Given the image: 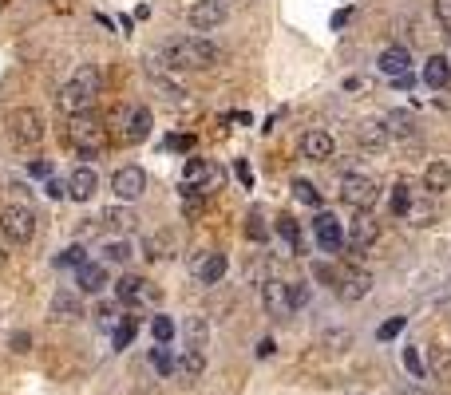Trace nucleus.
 Returning a JSON list of instances; mask_svg holds the SVG:
<instances>
[{
    "mask_svg": "<svg viewBox=\"0 0 451 395\" xmlns=\"http://www.w3.org/2000/svg\"><path fill=\"white\" fill-rule=\"evenodd\" d=\"M166 60L178 71H206V67L218 63V47L210 40H198V36H182V40H175L166 47Z\"/></svg>",
    "mask_w": 451,
    "mask_h": 395,
    "instance_id": "f257e3e1",
    "label": "nucleus"
},
{
    "mask_svg": "<svg viewBox=\"0 0 451 395\" xmlns=\"http://www.w3.org/2000/svg\"><path fill=\"white\" fill-rule=\"evenodd\" d=\"M67 142L80 150V158L103 155V150H107V126H103V119H96L91 111H87V115H72V119H67Z\"/></svg>",
    "mask_w": 451,
    "mask_h": 395,
    "instance_id": "f03ea898",
    "label": "nucleus"
},
{
    "mask_svg": "<svg viewBox=\"0 0 451 395\" xmlns=\"http://www.w3.org/2000/svg\"><path fill=\"white\" fill-rule=\"evenodd\" d=\"M0 234L8 237L12 245H28V241L36 237V214L24 202L4 205V214H0Z\"/></svg>",
    "mask_w": 451,
    "mask_h": 395,
    "instance_id": "7ed1b4c3",
    "label": "nucleus"
},
{
    "mask_svg": "<svg viewBox=\"0 0 451 395\" xmlns=\"http://www.w3.org/2000/svg\"><path fill=\"white\" fill-rule=\"evenodd\" d=\"M380 198V186H376V178L368 174H344L340 178V202L353 205V210H372Z\"/></svg>",
    "mask_w": 451,
    "mask_h": 395,
    "instance_id": "20e7f679",
    "label": "nucleus"
},
{
    "mask_svg": "<svg viewBox=\"0 0 451 395\" xmlns=\"http://www.w3.org/2000/svg\"><path fill=\"white\" fill-rule=\"evenodd\" d=\"M8 131H12V139L20 146H36V142L44 139V119H40L36 107H16L12 119H8Z\"/></svg>",
    "mask_w": 451,
    "mask_h": 395,
    "instance_id": "39448f33",
    "label": "nucleus"
},
{
    "mask_svg": "<svg viewBox=\"0 0 451 395\" xmlns=\"http://www.w3.org/2000/svg\"><path fill=\"white\" fill-rule=\"evenodd\" d=\"M96 87H87V83H80V79H72V83H67L64 91L56 95V107L64 111L67 119H72V115H87V111L96 107Z\"/></svg>",
    "mask_w": 451,
    "mask_h": 395,
    "instance_id": "423d86ee",
    "label": "nucleus"
},
{
    "mask_svg": "<svg viewBox=\"0 0 451 395\" xmlns=\"http://www.w3.org/2000/svg\"><path fill=\"white\" fill-rule=\"evenodd\" d=\"M143 190H146L143 166L127 162V166H119V170L111 174V194L119 198V202H135V198H143Z\"/></svg>",
    "mask_w": 451,
    "mask_h": 395,
    "instance_id": "0eeeda50",
    "label": "nucleus"
},
{
    "mask_svg": "<svg viewBox=\"0 0 451 395\" xmlns=\"http://www.w3.org/2000/svg\"><path fill=\"white\" fill-rule=\"evenodd\" d=\"M313 234H317V245H321V253H329V257H337V253L344 249V225L337 221V214L321 210V214L313 218Z\"/></svg>",
    "mask_w": 451,
    "mask_h": 395,
    "instance_id": "6e6552de",
    "label": "nucleus"
},
{
    "mask_svg": "<svg viewBox=\"0 0 451 395\" xmlns=\"http://www.w3.org/2000/svg\"><path fill=\"white\" fill-rule=\"evenodd\" d=\"M186 20H190L194 32H210V28H218V24L226 20V4L222 0H198L190 12H186Z\"/></svg>",
    "mask_w": 451,
    "mask_h": 395,
    "instance_id": "1a4fd4ad",
    "label": "nucleus"
},
{
    "mask_svg": "<svg viewBox=\"0 0 451 395\" xmlns=\"http://www.w3.org/2000/svg\"><path fill=\"white\" fill-rule=\"evenodd\" d=\"M376 237H380V221L372 218L368 210H356V218L349 221V245H356V249H368Z\"/></svg>",
    "mask_w": 451,
    "mask_h": 395,
    "instance_id": "9d476101",
    "label": "nucleus"
},
{
    "mask_svg": "<svg viewBox=\"0 0 451 395\" xmlns=\"http://www.w3.org/2000/svg\"><path fill=\"white\" fill-rule=\"evenodd\" d=\"M175 376L182 383H198L206 376V352L202 348H182V356L175 360Z\"/></svg>",
    "mask_w": 451,
    "mask_h": 395,
    "instance_id": "9b49d317",
    "label": "nucleus"
},
{
    "mask_svg": "<svg viewBox=\"0 0 451 395\" xmlns=\"http://www.w3.org/2000/svg\"><path fill=\"white\" fill-rule=\"evenodd\" d=\"M372 293V277L368 273H344V277H340L337 281V297L344 300V304H356V300H364Z\"/></svg>",
    "mask_w": 451,
    "mask_h": 395,
    "instance_id": "f8f14e48",
    "label": "nucleus"
},
{
    "mask_svg": "<svg viewBox=\"0 0 451 395\" xmlns=\"http://www.w3.org/2000/svg\"><path fill=\"white\" fill-rule=\"evenodd\" d=\"M96 190H99V178H96L91 166H76V170H72V178H67V194H72L76 202H91Z\"/></svg>",
    "mask_w": 451,
    "mask_h": 395,
    "instance_id": "ddd939ff",
    "label": "nucleus"
},
{
    "mask_svg": "<svg viewBox=\"0 0 451 395\" xmlns=\"http://www.w3.org/2000/svg\"><path fill=\"white\" fill-rule=\"evenodd\" d=\"M52 316L56 320H80L83 316V300L76 289H56L52 293Z\"/></svg>",
    "mask_w": 451,
    "mask_h": 395,
    "instance_id": "4468645a",
    "label": "nucleus"
},
{
    "mask_svg": "<svg viewBox=\"0 0 451 395\" xmlns=\"http://www.w3.org/2000/svg\"><path fill=\"white\" fill-rule=\"evenodd\" d=\"M380 71H384V76H404V71H412V52H408V47L404 44H388L384 52H380Z\"/></svg>",
    "mask_w": 451,
    "mask_h": 395,
    "instance_id": "2eb2a0df",
    "label": "nucleus"
},
{
    "mask_svg": "<svg viewBox=\"0 0 451 395\" xmlns=\"http://www.w3.org/2000/svg\"><path fill=\"white\" fill-rule=\"evenodd\" d=\"M261 300H265V308H270L274 316H281V320L293 313V304H289V284H285V281H265V289H261Z\"/></svg>",
    "mask_w": 451,
    "mask_h": 395,
    "instance_id": "dca6fc26",
    "label": "nucleus"
},
{
    "mask_svg": "<svg viewBox=\"0 0 451 395\" xmlns=\"http://www.w3.org/2000/svg\"><path fill=\"white\" fill-rule=\"evenodd\" d=\"M107 289V269L96 261H83L76 269V293H103Z\"/></svg>",
    "mask_w": 451,
    "mask_h": 395,
    "instance_id": "f3484780",
    "label": "nucleus"
},
{
    "mask_svg": "<svg viewBox=\"0 0 451 395\" xmlns=\"http://www.w3.org/2000/svg\"><path fill=\"white\" fill-rule=\"evenodd\" d=\"M301 150H305V158H313V162H329L333 158V135L329 131H309L305 139H301Z\"/></svg>",
    "mask_w": 451,
    "mask_h": 395,
    "instance_id": "a211bd4d",
    "label": "nucleus"
},
{
    "mask_svg": "<svg viewBox=\"0 0 451 395\" xmlns=\"http://www.w3.org/2000/svg\"><path fill=\"white\" fill-rule=\"evenodd\" d=\"M424 190L439 198V194H448L451 190V166L448 162H428V170H424Z\"/></svg>",
    "mask_w": 451,
    "mask_h": 395,
    "instance_id": "6ab92c4d",
    "label": "nucleus"
},
{
    "mask_svg": "<svg viewBox=\"0 0 451 395\" xmlns=\"http://www.w3.org/2000/svg\"><path fill=\"white\" fill-rule=\"evenodd\" d=\"M424 83L428 87H448L451 83V60L448 56H428V63H424Z\"/></svg>",
    "mask_w": 451,
    "mask_h": 395,
    "instance_id": "aec40b11",
    "label": "nucleus"
},
{
    "mask_svg": "<svg viewBox=\"0 0 451 395\" xmlns=\"http://www.w3.org/2000/svg\"><path fill=\"white\" fill-rule=\"evenodd\" d=\"M277 237L285 241L289 253H305V237H301V225H297L293 214H281V218H277Z\"/></svg>",
    "mask_w": 451,
    "mask_h": 395,
    "instance_id": "412c9836",
    "label": "nucleus"
},
{
    "mask_svg": "<svg viewBox=\"0 0 451 395\" xmlns=\"http://www.w3.org/2000/svg\"><path fill=\"white\" fill-rule=\"evenodd\" d=\"M226 269H230L226 253H210L206 261H198V265H194V273H198V281H202V284H218L226 277Z\"/></svg>",
    "mask_w": 451,
    "mask_h": 395,
    "instance_id": "4be33fe9",
    "label": "nucleus"
},
{
    "mask_svg": "<svg viewBox=\"0 0 451 395\" xmlns=\"http://www.w3.org/2000/svg\"><path fill=\"white\" fill-rule=\"evenodd\" d=\"M115 297L123 300V304H139V300L146 297V281L135 277V273H123V277L115 281Z\"/></svg>",
    "mask_w": 451,
    "mask_h": 395,
    "instance_id": "5701e85b",
    "label": "nucleus"
},
{
    "mask_svg": "<svg viewBox=\"0 0 451 395\" xmlns=\"http://www.w3.org/2000/svg\"><path fill=\"white\" fill-rule=\"evenodd\" d=\"M384 131H388V139H412V135H416V123H412L408 111H388Z\"/></svg>",
    "mask_w": 451,
    "mask_h": 395,
    "instance_id": "b1692460",
    "label": "nucleus"
},
{
    "mask_svg": "<svg viewBox=\"0 0 451 395\" xmlns=\"http://www.w3.org/2000/svg\"><path fill=\"white\" fill-rule=\"evenodd\" d=\"M356 142H360L364 150H384V146H388L384 123H364V126H356Z\"/></svg>",
    "mask_w": 451,
    "mask_h": 395,
    "instance_id": "393cba45",
    "label": "nucleus"
},
{
    "mask_svg": "<svg viewBox=\"0 0 451 395\" xmlns=\"http://www.w3.org/2000/svg\"><path fill=\"white\" fill-rule=\"evenodd\" d=\"M151 123H155V115L146 107H135L131 111V126H127V142H143L151 135Z\"/></svg>",
    "mask_w": 451,
    "mask_h": 395,
    "instance_id": "a878e982",
    "label": "nucleus"
},
{
    "mask_svg": "<svg viewBox=\"0 0 451 395\" xmlns=\"http://www.w3.org/2000/svg\"><path fill=\"white\" fill-rule=\"evenodd\" d=\"M182 332H186V348H206V340H210V324H206V316H186Z\"/></svg>",
    "mask_w": 451,
    "mask_h": 395,
    "instance_id": "bb28decb",
    "label": "nucleus"
},
{
    "mask_svg": "<svg viewBox=\"0 0 451 395\" xmlns=\"http://www.w3.org/2000/svg\"><path fill=\"white\" fill-rule=\"evenodd\" d=\"M428 368L439 383H451V348H432L428 352Z\"/></svg>",
    "mask_w": 451,
    "mask_h": 395,
    "instance_id": "cd10ccee",
    "label": "nucleus"
},
{
    "mask_svg": "<svg viewBox=\"0 0 451 395\" xmlns=\"http://www.w3.org/2000/svg\"><path fill=\"white\" fill-rule=\"evenodd\" d=\"M135 332H139V320H135V316H119V324H115V336H111V348H115V352L131 348Z\"/></svg>",
    "mask_w": 451,
    "mask_h": 395,
    "instance_id": "c85d7f7f",
    "label": "nucleus"
},
{
    "mask_svg": "<svg viewBox=\"0 0 451 395\" xmlns=\"http://www.w3.org/2000/svg\"><path fill=\"white\" fill-rule=\"evenodd\" d=\"M103 221H107V225H111L115 234H131V229H135V214H131L127 205H115V210H107V214H103Z\"/></svg>",
    "mask_w": 451,
    "mask_h": 395,
    "instance_id": "c756f323",
    "label": "nucleus"
},
{
    "mask_svg": "<svg viewBox=\"0 0 451 395\" xmlns=\"http://www.w3.org/2000/svg\"><path fill=\"white\" fill-rule=\"evenodd\" d=\"M293 198H297V202L301 205H313V210H321V190L313 186V182H309V178H297V182H293Z\"/></svg>",
    "mask_w": 451,
    "mask_h": 395,
    "instance_id": "7c9ffc66",
    "label": "nucleus"
},
{
    "mask_svg": "<svg viewBox=\"0 0 451 395\" xmlns=\"http://www.w3.org/2000/svg\"><path fill=\"white\" fill-rule=\"evenodd\" d=\"M151 363H155V372H159L162 379H166V376H175V356H170V348H166V344L151 348Z\"/></svg>",
    "mask_w": 451,
    "mask_h": 395,
    "instance_id": "2f4dec72",
    "label": "nucleus"
},
{
    "mask_svg": "<svg viewBox=\"0 0 451 395\" xmlns=\"http://www.w3.org/2000/svg\"><path fill=\"white\" fill-rule=\"evenodd\" d=\"M408 205H412V186L400 178V182H396V190H392V202H388V210H392L396 218H404V210H408Z\"/></svg>",
    "mask_w": 451,
    "mask_h": 395,
    "instance_id": "473e14b6",
    "label": "nucleus"
},
{
    "mask_svg": "<svg viewBox=\"0 0 451 395\" xmlns=\"http://www.w3.org/2000/svg\"><path fill=\"white\" fill-rule=\"evenodd\" d=\"M404 218L412 221V225H432L435 210H432V205H428V202H416V198H412V205L404 210Z\"/></svg>",
    "mask_w": 451,
    "mask_h": 395,
    "instance_id": "72a5a7b5",
    "label": "nucleus"
},
{
    "mask_svg": "<svg viewBox=\"0 0 451 395\" xmlns=\"http://www.w3.org/2000/svg\"><path fill=\"white\" fill-rule=\"evenodd\" d=\"M151 336H155V344H170L175 340V320L170 316H155L151 320Z\"/></svg>",
    "mask_w": 451,
    "mask_h": 395,
    "instance_id": "f704fd0d",
    "label": "nucleus"
},
{
    "mask_svg": "<svg viewBox=\"0 0 451 395\" xmlns=\"http://www.w3.org/2000/svg\"><path fill=\"white\" fill-rule=\"evenodd\" d=\"M404 368H408V376H416V379L428 376V363L419 356V348H404Z\"/></svg>",
    "mask_w": 451,
    "mask_h": 395,
    "instance_id": "c9c22d12",
    "label": "nucleus"
},
{
    "mask_svg": "<svg viewBox=\"0 0 451 395\" xmlns=\"http://www.w3.org/2000/svg\"><path fill=\"white\" fill-rule=\"evenodd\" d=\"M321 344L329 348V352H344V348L353 344V332L349 328H337V332H324L321 336Z\"/></svg>",
    "mask_w": 451,
    "mask_h": 395,
    "instance_id": "e433bc0d",
    "label": "nucleus"
},
{
    "mask_svg": "<svg viewBox=\"0 0 451 395\" xmlns=\"http://www.w3.org/2000/svg\"><path fill=\"white\" fill-rule=\"evenodd\" d=\"M313 277H317L321 284H329V289H333V284L340 281V269L333 265V261H313Z\"/></svg>",
    "mask_w": 451,
    "mask_h": 395,
    "instance_id": "4c0bfd02",
    "label": "nucleus"
},
{
    "mask_svg": "<svg viewBox=\"0 0 451 395\" xmlns=\"http://www.w3.org/2000/svg\"><path fill=\"white\" fill-rule=\"evenodd\" d=\"M83 261H87V249H83V245H72V249H64L60 257H56V265L60 269H80Z\"/></svg>",
    "mask_w": 451,
    "mask_h": 395,
    "instance_id": "58836bf2",
    "label": "nucleus"
},
{
    "mask_svg": "<svg viewBox=\"0 0 451 395\" xmlns=\"http://www.w3.org/2000/svg\"><path fill=\"white\" fill-rule=\"evenodd\" d=\"M206 170H210V162H206V158H190V162H186V178H182V182L198 186V182L206 178Z\"/></svg>",
    "mask_w": 451,
    "mask_h": 395,
    "instance_id": "ea45409f",
    "label": "nucleus"
},
{
    "mask_svg": "<svg viewBox=\"0 0 451 395\" xmlns=\"http://www.w3.org/2000/svg\"><path fill=\"white\" fill-rule=\"evenodd\" d=\"M404 324H408L404 316H392V320H384V324L376 328V340H396V336L404 332Z\"/></svg>",
    "mask_w": 451,
    "mask_h": 395,
    "instance_id": "a19ab883",
    "label": "nucleus"
},
{
    "mask_svg": "<svg viewBox=\"0 0 451 395\" xmlns=\"http://www.w3.org/2000/svg\"><path fill=\"white\" fill-rule=\"evenodd\" d=\"M245 234L254 237V241H265V237H270V229H265V221H261V214H258V210H254V214L245 218Z\"/></svg>",
    "mask_w": 451,
    "mask_h": 395,
    "instance_id": "79ce46f5",
    "label": "nucleus"
},
{
    "mask_svg": "<svg viewBox=\"0 0 451 395\" xmlns=\"http://www.w3.org/2000/svg\"><path fill=\"white\" fill-rule=\"evenodd\" d=\"M107 257H111L115 265H127L131 257H135V249H131L127 241H111V245H107Z\"/></svg>",
    "mask_w": 451,
    "mask_h": 395,
    "instance_id": "37998d69",
    "label": "nucleus"
},
{
    "mask_svg": "<svg viewBox=\"0 0 451 395\" xmlns=\"http://www.w3.org/2000/svg\"><path fill=\"white\" fill-rule=\"evenodd\" d=\"M166 241H170L166 234H155L151 241H146V257H155V261H159V257H166Z\"/></svg>",
    "mask_w": 451,
    "mask_h": 395,
    "instance_id": "c03bdc74",
    "label": "nucleus"
},
{
    "mask_svg": "<svg viewBox=\"0 0 451 395\" xmlns=\"http://www.w3.org/2000/svg\"><path fill=\"white\" fill-rule=\"evenodd\" d=\"M166 146H170V150H178V155H190V150H194V135H170V139H166Z\"/></svg>",
    "mask_w": 451,
    "mask_h": 395,
    "instance_id": "a18cd8bd",
    "label": "nucleus"
},
{
    "mask_svg": "<svg viewBox=\"0 0 451 395\" xmlns=\"http://www.w3.org/2000/svg\"><path fill=\"white\" fill-rule=\"evenodd\" d=\"M435 20L443 32H451V0H435Z\"/></svg>",
    "mask_w": 451,
    "mask_h": 395,
    "instance_id": "49530a36",
    "label": "nucleus"
},
{
    "mask_svg": "<svg viewBox=\"0 0 451 395\" xmlns=\"http://www.w3.org/2000/svg\"><path fill=\"white\" fill-rule=\"evenodd\" d=\"M289 304L293 308H305L309 304V284H289Z\"/></svg>",
    "mask_w": 451,
    "mask_h": 395,
    "instance_id": "de8ad7c7",
    "label": "nucleus"
},
{
    "mask_svg": "<svg viewBox=\"0 0 451 395\" xmlns=\"http://www.w3.org/2000/svg\"><path fill=\"white\" fill-rule=\"evenodd\" d=\"M76 79H80V83H87V87H96V91L103 87V79H99L96 67H80V71H76Z\"/></svg>",
    "mask_w": 451,
    "mask_h": 395,
    "instance_id": "09e8293b",
    "label": "nucleus"
},
{
    "mask_svg": "<svg viewBox=\"0 0 451 395\" xmlns=\"http://www.w3.org/2000/svg\"><path fill=\"white\" fill-rule=\"evenodd\" d=\"M8 348H12V352H28V348H32V336H28V332H12Z\"/></svg>",
    "mask_w": 451,
    "mask_h": 395,
    "instance_id": "8fccbe9b",
    "label": "nucleus"
},
{
    "mask_svg": "<svg viewBox=\"0 0 451 395\" xmlns=\"http://www.w3.org/2000/svg\"><path fill=\"white\" fill-rule=\"evenodd\" d=\"M234 170H238V178H242L245 190L254 186V170H250V162H245V158H238V166H234Z\"/></svg>",
    "mask_w": 451,
    "mask_h": 395,
    "instance_id": "3c124183",
    "label": "nucleus"
},
{
    "mask_svg": "<svg viewBox=\"0 0 451 395\" xmlns=\"http://www.w3.org/2000/svg\"><path fill=\"white\" fill-rule=\"evenodd\" d=\"M44 190H48V198H64V194H67V182H60V178H48V186H44Z\"/></svg>",
    "mask_w": 451,
    "mask_h": 395,
    "instance_id": "603ef678",
    "label": "nucleus"
},
{
    "mask_svg": "<svg viewBox=\"0 0 451 395\" xmlns=\"http://www.w3.org/2000/svg\"><path fill=\"white\" fill-rule=\"evenodd\" d=\"M349 20H353V8H340V12L333 16V32H340L344 24H349Z\"/></svg>",
    "mask_w": 451,
    "mask_h": 395,
    "instance_id": "864d4df0",
    "label": "nucleus"
},
{
    "mask_svg": "<svg viewBox=\"0 0 451 395\" xmlns=\"http://www.w3.org/2000/svg\"><path fill=\"white\" fill-rule=\"evenodd\" d=\"M28 170H32L36 178H52V162H32Z\"/></svg>",
    "mask_w": 451,
    "mask_h": 395,
    "instance_id": "5fc2aeb1",
    "label": "nucleus"
},
{
    "mask_svg": "<svg viewBox=\"0 0 451 395\" xmlns=\"http://www.w3.org/2000/svg\"><path fill=\"white\" fill-rule=\"evenodd\" d=\"M274 352H277V344H274V340H270V336H265V340H261V344H258V356H261V360H265V356H274Z\"/></svg>",
    "mask_w": 451,
    "mask_h": 395,
    "instance_id": "6e6d98bb",
    "label": "nucleus"
},
{
    "mask_svg": "<svg viewBox=\"0 0 451 395\" xmlns=\"http://www.w3.org/2000/svg\"><path fill=\"white\" fill-rule=\"evenodd\" d=\"M412 83H416V76H412V71H404V76H396V87H400V91H408Z\"/></svg>",
    "mask_w": 451,
    "mask_h": 395,
    "instance_id": "4d7b16f0",
    "label": "nucleus"
},
{
    "mask_svg": "<svg viewBox=\"0 0 451 395\" xmlns=\"http://www.w3.org/2000/svg\"><path fill=\"white\" fill-rule=\"evenodd\" d=\"M396 395H428L424 387H404V392H396Z\"/></svg>",
    "mask_w": 451,
    "mask_h": 395,
    "instance_id": "13d9d810",
    "label": "nucleus"
},
{
    "mask_svg": "<svg viewBox=\"0 0 451 395\" xmlns=\"http://www.w3.org/2000/svg\"><path fill=\"white\" fill-rule=\"evenodd\" d=\"M0 269H4V253H0Z\"/></svg>",
    "mask_w": 451,
    "mask_h": 395,
    "instance_id": "bf43d9fd",
    "label": "nucleus"
}]
</instances>
